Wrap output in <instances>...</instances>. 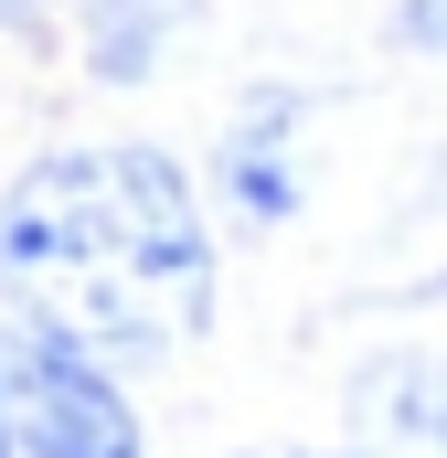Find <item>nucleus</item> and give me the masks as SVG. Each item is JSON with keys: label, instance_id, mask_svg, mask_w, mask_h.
Here are the masks:
<instances>
[{"label": "nucleus", "instance_id": "7ed1b4c3", "mask_svg": "<svg viewBox=\"0 0 447 458\" xmlns=\"http://www.w3.org/2000/svg\"><path fill=\"white\" fill-rule=\"evenodd\" d=\"M405 43H426V54H447V0H405Z\"/></svg>", "mask_w": 447, "mask_h": 458}, {"label": "nucleus", "instance_id": "f03ea898", "mask_svg": "<svg viewBox=\"0 0 447 458\" xmlns=\"http://www.w3.org/2000/svg\"><path fill=\"white\" fill-rule=\"evenodd\" d=\"M0 427L21 458H139V405L117 394V373L43 331L0 352Z\"/></svg>", "mask_w": 447, "mask_h": 458}, {"label": "nucleus", "instance_id": "20e7f679", "mask_svg": "<svg viewBox=\"0 0 447 458\" xmlns=\"http://www.w3.org/2000/svg\"><path fill=\"white\" fill-rule=\"evenodd\" d=\"M0 458H11V427H0Z\"/></svg>", "mask_w": 447, "mask_h": 458}, {"label": "nucleus", "instance_id": "f257e3e1", "mask_svg": "<svg viewBox=\"0 0 447 458\" xmlns=\"http://www.w3.org/2000/svg\"><path fill=\"white\" fill-rule=\"evenodd\" d=\"M0 288L43 342L160 362L214 320V234L160 149H64L0 203Z\"/></svg>", "mask_w": 447, "mask_h": 458}]
</instances>
